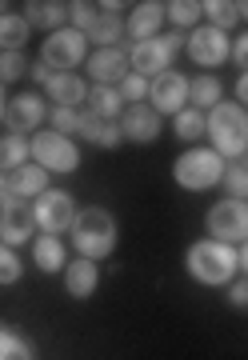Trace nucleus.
Listing matches in <instances>:
<instances>
[{
  "instance_id": "f257e3e1",
  "label": "nucleus",
  "mask_w": 248,
  "mask_h": 360,
  "mask_svg": "<svg viewBox=\"0 0 248 360\" xmlns=\"http://www.w3.org/2000/svg\"><path fill=\"white\" fill-rule=\"evenodd\" d=\"M184 269L192 276L196 284H204V288H221V284H233L236 272H240V257H236L233 245H224V240H196L188 245L184 252Z\"/></svg>"
},
{
  "instance_id": "f03ea898",
  "label": "nucleus",
  "mask_w": 248,
  "mask_h": 360,
  "mask_svg": "<svg viewBox=\"0 0 248 360\" xmlns=\"http://www.w3.org/2000/svg\"><path fill=\"white\" fill-rule=\"evenodd\" d=\"M72 245L84 260H105L112 257L117 248V220L112 212L100 205H89L77 212V224H72Z\"/></svg>"
},
{
  "instance_id": "7ed1b4c3",
  "label": "nucleus",
  "mask_w": 248,
  "mask_h": 360,
  "mask_svg": "<svg viewBox=\"0 0 248 360\" xmlns=\"http://www.w3.org/2000/svg\"><path fill=\"white\" fill-rule=\"evenodd\" d=\"M224 168H228V160L216 148H188V153L176 156L172 180L181 188H188V193H209V188H216L224 180Z\"/></svg>"
},
{
  "instance_id": "20e7f679",
  "label": "nucleus",
  "mask_w": 248,
  "mask_h": 360,
  "mask_svg": "<svg viewBox=\"0 0 248 360\" xmlns=\"http://www.w3.org/2000/svg\"><path fill=\"white\" fill-rule=\"evenodd\" d=\"M209 141H212V148H216L224 160L244 156L248 153V112L240 108V104L221 101L209 112Z\"/></svg>"
},
{
  "instance_id": "39448f33",
  "label": "nucleus",
  "mask_w": 248,
  "mask_h": 360,
  "mask_svg": "<svg viewBox=\"0 0 248 360\" xmlns=\"http://www.w3.org/2000/svg\"><path fill=\"white\" fill-rule=\"evenodd\" d=\"M184 49V37L181 32H160L152 40H141V44H132L129 49V65L136 77L144 80H157L160 72H169L172 68V56Z\"/></svg>"
},
{
  "instance_id": "423d86ee",
  "label": "nucleus",
  "mask_w": 248,
  "mask_h": 360,
  "mask_svg": "<svg viewBox=\"0 0 248 360\" xmlns=\"http://www.w3.org/2000/svg\"><path fill=\"white\" fill-rule=\"evenodd\" d=\"M28 153H32V165H40L44 172H77L80 168V148L72 136H60V132H32L28 141Z\"/></svg>"
},
{
  "instance_id": "0eeeda50",
  "label": "nucleus",
  "mask_w": 248,
  "mask_h": 360,
  "mask_svg": "<svg viewBox=\"0 0 248 360\" xmlns=\"http://www.w3.org/2000/svg\"><path fill=\"white\" fill-rule=\"evenodd\" d=\"M84 56H89V37L77 32L72 25L48 32V40L40 44V60L53 68V72H68V68L84 65Z\"/></svg>"
},
{
  "instance_id": "6e6552de",
  "label": "nucleus",
  "mask_w": 248,
  "mask_h": 360,
  "mask_svg": "<svg viewBox=\"0 0 248 360\" xmlns=\"http://www.w3.org/2000/svg\"><path fill=\"white\" fill-rule=\"evenodd\" d=\"M77 200H72V193H65V188H48V193L37 196V205H32V217H37V229L48 232V236H60V232H72V224H77Z\"/></svg>"
},
{
  "instance_id": "1a4fd4ad",
  "label": "nucleus",
  "mask_w": 248,
  "mask_h": 360,
  "mask_svg": "<svg viewBox=\"0 0 248 360\" xmlns=\"http://www.w3.org/2000/svg\"><path fill=\"white\" fill-rule=\"evenodd\" d=\"M204 229H209L212 240H224V245H244L248 240V200H221V205L209 208L204 217Z\"/></svg>"
},
{
  "instance_id": "9d476101",
  "label": "nucleus",
  "mask_w": 248,
  "mask_h": 360,
  "mask_svg": "<svg viewBox=\"0 0 248 360\" xmlns=\"http://www.w3.org/2000/svg\"><path fill=\"white\" fill-rule=\"evenodd\" d=\"M184 52H188V60L200 65V68H221L224 60H233V40H228V32L204 25L184 40Z\"/></svg>"
},
{
  "instance_id": "9b49d317",
  "label": "nucleus",
  "mask_w": 248,
  "mask_h": 360,
  "mask_svg": "<svg viewBox=\"0 0 248 360\" xmlns=\"http://www.w3.org/2000/svg\"><path fill=\"white\" fill-rule=\"evenodd\" d=\"M48 193V172L40 165H16L8 172H0V205L8 200H28V196Z\"/></svg>"
},
{
  "instance_id": "f8f14e48",
  "label": "nucleus",
  "mask_w": 248,
  "mask_h": 360,
  "mask_svg": "<svg viewBox=\"0 0 248 360\" xmlns=\"http://www.w3.org/2000/svg\"><path fill=\"white\" fill-rule=\"evenodd\" d=\"M0 240L8 248L37 240V217H32V205H28V200H8V205H0Z\"/></svg>"
},
{
  "instance_id": "ddd939ff",
  "label": "nucleus",
  "mask_w": 248,
  "mask_h": 360,
  "mask_svg": "<svg viewBox=\"0 0 248 360\" xmlns=\"http://www.w3.org/2000/svg\"><path fill=\"white\" fill-rule=\"evenodd\" d=\"M148 101L157 108L160 116H176L184 112V104H188V80L181 72H160L157 80H148Z\"/></svg>"
},
{
  "instance_id": "4468645a",
  "label": "nucleus",
  "mask_w": 248,
  "mask_h": 360,
  "mask_svg": "<svg viewBox=\"0 0 248 360\" xmlns=\"http://www.w3.org/2000/svg\"><path fill=\"white\" fill-rule=\"evenodd\" d=\"M44 116H48L44 96H40V92H20L16 101H8L4 124H8V132H13V136H25V132H37L40 124H44Z\"/></svg>"
},
{
  "instance_id": "2eb2a0df",
  "label": "nucleus",
  "mask_w": 248,
  "mask_h": 360,
  "mask_svg": "<svg viewBox=\"0 0 248 360\" xmlns=\"http://www.w3.org/2000/svg\"><path fill=\"white\" fill-rule=\"evenodd\" d=\"M120 136L132 144H152L160 136V112L152 104H129L120 116Z\"/></svg>"
},
{
  "instance_id": "dca6fc26",
  "label": "nucleus",
  "mask_w": 248,
  "mask_h": 360,
  "mask_svg": "<svg viewBox=\"0 0 248 360\" xmlns=\"http://www.w3.org/2000/svg\"><path fill=\"white\" fill-rule=\"evenodd\" d=\"M89 72H92V80H96V84L117 89L120 80L132 72L129 52H124V49H96V52L89 56Z\"/></svg>"
},
{
  "instance_id": "f3484780",
  "label": "nucleus",
  "mask_w": 248,
  "mask_h": 360,
  "mask_svg": "<svg viewBox=\"0 0 248 360\" xmlns=\"http://www.w3.org/2000/svg\"><path fill=\"white\" fill-rule=\"evenodd\" d=\"M77 136H84L92 148H117V144L124 141V136H120V120L96 116V112H89V108H80V132Z\"/></svg>"
},
{
  "instance_id": "a211bd4d",
  "label": "nucleus",
  "mask_w": 248,
  "mask_h": 360,
  "mask_svg": "<svg viewBox=\"0 0 248 360\" xmlns=\"http://www.w3.org/2000/svg\"><path fill=\"white\" fill-rule=\"evenodd\" d=\"M160 25H164V4H157V0H144V4H136V8H132L129 20H124V32L141 44V40L160 37Z\"/></svg>"
},
{
  "instance_id": "6ab92c4d",
  "label": "nucleus",
  "mask_w": 248,
  "mask_h": 360,
  "mask_svg": "<svg viewBox=\"0 0 248 360\" xmlns=\"http://www.w3.org/2000/svg\"><path fill=\"white\" fill-rule=\"evenodd\" d=\"M65 288L72 300H89L96 288H100V269H96V260H72L65 264Z\"/></svg>"
},
{
  "instance_id": "aec40b11",
  "label": "nucleus",
  "mask_w": 248,
  "mask_h": 360,
  "mask_svg": "<svg viewBox=\"0 0 248 360\" xmlns=\"http://www.w3.org/2000/svg\"><path fill=\"white\" fill-rule=\"evenodd\" d=\"M44 92H48L53 108H80V104L89 101V84L80 77H72V72H56Z\"/></svg>"
},
{
  "instance_id": "412c9836",
  "label": "nucleus",
  "mask_w": 248,
  "mask_h": 360,
  "mask_svg": "<svg viewBox=\"0 0 248 360\" xmlns=\"http://www.w3.org/2000/svg\"><path fill=\"white\" fill-rule=\"evenodd\" d=\"M25 20H28V28H48V32H56L68 20V4H60V0H28Z\"/></svg>"
},
{
  "instance_id": "4be33fe9",
  "label": "nucleus",
  "mask_w": 248,
  "mask_h": 360,
  "mask_svg": "<svg viewBox=\"0 0 248 360\" xmlns=\"http://www.w3.org/2000/svg\"><path fill=\"white\" fill-rule=\"evenodd\" d=\"M32 260H37L40 272H60L68 264L65 240H60V236H48V232H40L37 240H32Z\"/></svg>"
},
{
  "instance_id": "5701e85b",
  "label": "nucleus",
  "mask_w": 248,
  "mask_h": 360,
  "mask_svg": "<svg viewBox=\"0 0 248 360\" xmlns=\"http://www.w3.org/2000/svg\"><path fill=\"white\" fill-rule=\"evenodd\" d=\"M188 101H192L196 112H212L224 101V84L212 72H200L196 80H188Z\"/></svg>"
},
{
  "instance_id": "b1692460",
  "label": "nucleus",
  "mask_w": 248,
  "mask_h": 360,
  "mask_svg": "<svg viewBox=\"0 0 248 360\" xmlns=\"http://www.w3.org/2000/svg\"><path fill=\"white\" fill-rule=\"evenodd\" d=\"M172 129L181 136L184 144L200 141V136H209V112H196V108H184V112L172 116Z\"/></svg>"
},
{
  "instance_id": "393cba45",
  "label": "nucleus",
  "mask_w": 248,
  "mask_h": 360,
  "mask_svg": "<svg viewBox=\"0 0 248 360\" xmlns=\"http://www.w3.org/2000/svg\"><path fill=\"white\" fill-rule=\"evenodd\" d=\"M28 40V20L20 13H4L0 16V49L4 52H20Z\"/></svg>"
},
{
  "instance_id": "a878e982",
  "label": "nucleus",
  "mask_w": 248,
  "mask_h": 360,
  "mask_svg": "<svg viewBox=\"0 0 248 360\" xmlns=\"http://www.w3.org/2000/svg\"><path fill=\"white\" fill-rule=\"evenodd\" d=\"M89 40H96L100 49H117V40H124V16L100 13L96 25H92V32H89Z\"/></svg>"
},
{
  "instance_id": "bb28decb",
  "label": "nucleus",
  "mask_w": 248,
  "mask_h": 360,
  "mask_svg": "<svg viewBox=\"0 0 248 360\" xmlns=\"http://www.w3.org/2000/svg\"><path fill=\"white\" fill-rule=\"evenodd\" d=\"M120 92L117 89H108V84H96V89L89 92V112H96V116H112V120H120Z\"/></svg>"
},
{
  "instance_id": "cd10ccee",
  "label": "nucleus",
  "mask_w": 248,
  "mask_h": 360,
  "mask_svg": "<svg viewBox=\"0 0 248 360\" xmlns=\"http://www.w3.org/2000/svg\"><path fill=\"white\" fill-rule=\"evenodd\" d=\"M0 360H37V348L25 336H16L13 328L0 324Z\"/></svg>"
},
{
  "instance_id": "c85d7f7f",
  "label": "nucleus",
  "mask_w": 248,
  "mask_h": 360,
  "mask_svg": "<svg viewBox=\"0 0 248 360\" xmlns=\"http://www.w3.org/2000/svg\"><path fill=\"white\" fill-rule=\"evenodd\" d=\"M204 16H209L212 28L228 32V28L240 20V4H236V0H209V4H204Z\"/></svg>"
},
{
  "instance_id": "c756f323",
  "label": "nucleus",
  "mask_w": 248,
  "mask_h": 360,
  "mask_svg": "<svg viewBox=\"0 0 248 360\" xmlns=\"http://www.w3.org/2000/svg\"><path fill=\"white\" fill-rule=\"evenodd\" d=\"M28 141L25 136H0V172H8L16 165H28Z\"/></svg>"
},
{
  "instance_id": "7c9ffc66",
  "label": "nucleus",
  "mask_w": 248,
  "mask_h": 360,
  "mask_svg": "<svg viewBox=\"0 0 248 360\" xmlns=\"http://www.w3.org/2000/svg\"><path fill=\"white\" fill-rule=\"evenodd\" d=\"M164 16H169L176 28H188L204 16V4H200V0H172V4H164Z\"/></svg>"
},
{
  "instance_id": "2f4dec72",
  "label": "nucleus",
  "mask_w": 248,
  "mask_h": 360,
  "mask_svg": "<svg viewBox=\"0 0 248 360\" xmlns=\"http://www.w3.org/2000/svg\"><path fill=\"white\" fill-rule=\"evenodd\" d=\"M221 184L228 188V200H248V168L244 165H228Z\"/></svg>"
},
{
  "instance_id": "473e14b6",
  "label": "nucleus",
  "mask_w": 248,
  "mask_h": 360,
  "mask_svg": "<svg viewBox=\"0 0 248 360\" xmlns=\"http://www.w3.org/2000/svg\"><path fill=\"white\" fill-rule=\"evenodd\" d=\"M28 72V56L25 52H0V84H13Z\"/></svg>"
},
{
  "instance_id": "72a5a7b5",
  "label": "nucleus",
  "mask_w": 248,
  "mask_h": 360,
  "mask_svg": "<svg viewBox=\"0 0 248 360\" xmlns=\"http://www.w3.org/2000/svg\"><path fill=\"white\" fill-rule=\"evenodd\" d=\"M117 92H120V101H129V104H144L148 101V80L144 77H136V72H129V77L117 84Z\"/></svg>"
},
{
  "instance_id": "f704fd0d",
  "label": "nucleus",
  "mask_w": 248,
  "mask_h": 360,
  "mask_svg": "<svg viewBox=\"0 0 248 360\" xmlns=\"http://www.w3.org/2000/svg\"><path fill=\"white\" fill-rule=\"evenodd\" d=\"M48 120H53V132H60V136H77L80 132V108H53Z\"/></svg>"
},
{
  "instance_id": "c9c22d12",
  "label": "nucleus",
  "mask_w": 248,
  "mask_h": 360,
  "mask_svg": "<svg viewBox=\"0 0 248 360\" xmlns=\"http://www.w3.org/2000/svg\"><path fill=\"white\" fill-rule=\"evenodd\" d=\"M96 4H84V0H77V4H68V20H72V28H77V32H84V37H89L92 32V25H96Z\"/></svg>"
},
{
  "instance_id": "e433bc0d",
  "label": "nucleus",
  "mask_w": 248,
  "mask_h": 360,
  "mask_svg": "<svg viewBox=\"0 0 248 360\" xmlns=\"http://www.w3.org/2000/svg\"><path fill=\"white\" fill-rule=\"evenodd\" d=\"M20 272H25L20 257H16L13 248L0 240V284H16V281H20Z\"/></svg>"
},
{
  "instance_id": "4c0bfd02",
  "label": "nucleus",
  "mask_w": 248,
  "mask_h": 360,
  "mask_svg": "<svg viewBox=\"0 0 248 360\" xmlns=\"http://www.w3.org/2000/svg\"><path fill=\"white\" fill-rule=\"evenodd\" d=\"M228 300H233V309H240V312L248 309V276H240V281L228 284Z\"/></svg>"
},
{
  "instance_id": "58836bf2",
  "label": "nucleus",
  "mask_w": 248,
  "mask_h": 360,
  "mask_svg": "<svg viewBox=\"0 0 248 360\" xmlns=\"http://www.w3.org/2000/svg\"><path fill=\"white\" fill-rule=\"evenodd\" d=\"M28 77L37 80V84H44V89H48V80H53L56 72H53L48 65H44V60H32V65H28Z\"/></svg>"
},
{
  "instance_id": "ea45409f",
  "label": "nucleus",
  "mask_w": 248,
  "mask_h": 360,
  "mask_svg": "<svg viewBox=\"0 0 248 360\" xmlns=\"http://www.w3.org/2000/svg\"><path fill=\"white\" fill-rule=\"evenodd\" d=\"M233 60L240 65V72H248V32L233 40Z\"/></svg>"
},
{
  "instance_id": "a19ab883",
  "label": "nucleus",
  "mask_w": 248,
  "mask_h": 360,
  "mask_svg": "<svg viewBox=\"0 0 248 360\" xmlns=\"http://www.w3.org/2000/svg\"><path fill=\"white\" fill-rule=\"evenodd\" d=\"M236 101H240V108L248 104V72H240V80H236Z\"/></svg>"
},
{
  "instance_id": "79ce46f5",
  "label": "nucleus",
  "mask_w": 248,
  "mask_h": 360,
  "mask_svg": "<svg viewBox=\"0 0 248 360\" xmlns=\"http://www.w3.org/2000/svg\"><path fill=\"white\" fill-rule=\"evenodd\" d=\"M236 257H240V272H244V276H248V240H244V245H240V252H236Z\"/></svg>"
},
{
  "instance_id": "37998d69",
  "label": "nucleus",
  "mask_w": 248,
  "mask_h": 360,
  "mask_svg": "<svg viewBox=\"0 0 248 360\" xmlns=\"http://www.w3.org/2000/svg\"><path fill=\"white\" fill-rule=\"evenodd\" d=\"M4 112H8V96H4V84H0V124H4Z\"/></svg>"
},
{
  "instance_id": "c03bdc74",
  "label": "nucleus",
  "mask_w": 248,
  "mask_h": 360,
  "mask_svg": "<svg viewBox=\"0 0 248 360\" xmlns=\"http://www.w3.org/2000/svg\"><path fill=\"white\" fill-rule=\"evenodd\" d=\"M240 20H248V4H240Z\"/></svg>"
},
{
  "instance_id": "a18cd8bd",
  "label": "nucleus",
  "mask_w": 248,
  "mask_h": 360,
  "mask_svg": "<svg viewBox=\"0 0 248 360\" xmlns=\"http://www.w3.org/2000/svg\"><path fill=\"white\" fill-rule=\"evenodd\" d=\"M244 168H248V153H244Z\"/></svg>"
}]
</instances>
